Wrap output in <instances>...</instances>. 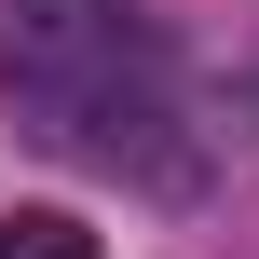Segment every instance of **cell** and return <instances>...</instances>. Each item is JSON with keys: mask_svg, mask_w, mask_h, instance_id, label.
I'll return each instance as SVG.
<instances>
[{"mask_svg": "<svg viewBox=\"0 0 259 259\" xmlns=\"http://www.w3.org/2000/svg\"><path fill=\"white\" fill-rule=\"evenodd\" d=\"M0 259H109V246H96L68 205H14V219H0Z\"/></svg>", "mask_w": 259, "mask_h": 259, "instance_id": "2", "label": "cell"}, {"mask_svg": "<svg viewBox=\"0 0 259 259\" xmlns=\"http://www.w3.org/2000/svg\"><path fill=\"white\" fill-rule=\"evenodd\" d=\"M137 68H150V41H137L109 0H0V96L68 109V96L137 82Z\"/></svg>", "mask_w": 259, "mask_h": 259, "instance_id": "1", "label": "cell"}]
</instances>
